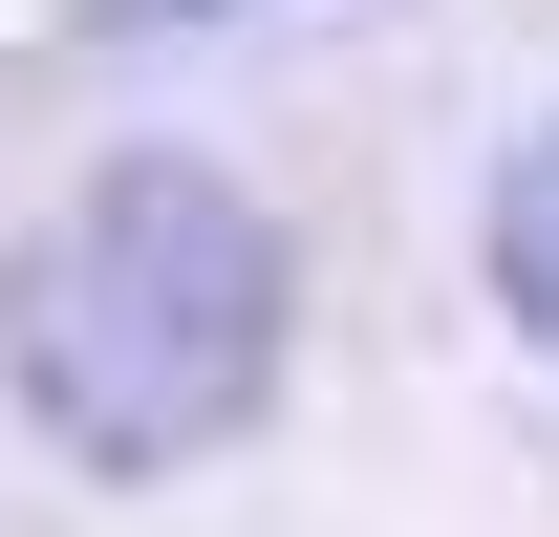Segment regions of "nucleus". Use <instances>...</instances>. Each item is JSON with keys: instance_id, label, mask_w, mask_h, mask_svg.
I'll use <instances>...</instances> for the list:
<instances>
[{"instance_id": "2", "label": "nucleus", "mask_w": 559, "mask_h": 537, "mask_svg": "<svg viewBox=\"0 0 559 537\" xmlns=\"http://www.w3.org/2000/svg\"><path fill=\"white\" fill-rule=\"evenodd\" d=\"M495 301H516V344H559V130L495 172Z\"/></svg>"}, {"instance_id": "3", "label": "nucleus", "mask_w": 559, "mask_h": 537, "mask_svg": "<svg viewBox=\"0 0 559 537\" xmlns=\"http://www.w3.org/2000/svg\"><path fill=\"white\" fill-rule=\"evenodd\" d=\"M108 22H237V0H108Z\"/></svg>"}, {"instance_id": "1", "label": "nucleus", "mask_w": 559, "mask_h": 537, "mask_svg": "<svg viewBox=\"0 0 559 537\" xmlns=\"http://www.w3.org/2000/svg\"><path fill=\"white\" fill-rule=\"evenodd\" d=\"M280 301L301 279H280V215L237 172L108 151L22 237V279H0V366H22V408L86 473H194V452H237L280 408Z\"/></svg>"}]
</instances>
